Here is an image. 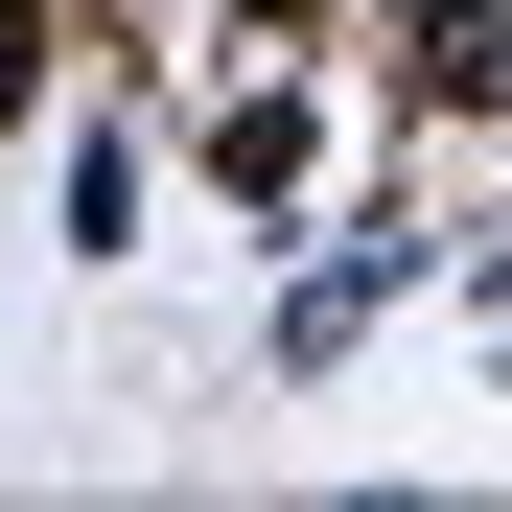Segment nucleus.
I'll use <instances>...</instances> for the list:
<instances>
[{
  "label": "nucleus",
  "mask_w": 512,
  "mask_h": 512,
  "mask_svg": "<svg viewBox=\"0 0 512 512\" xmlns=\"http://www.w3.org/2000/svg\"><path fill=\"white\" fill-rule=\"evenodd\" d=\"M47 94V0H0V117H24Z\"/></svg>",
  "instance_id": "obj_1"
}]
</instances>
